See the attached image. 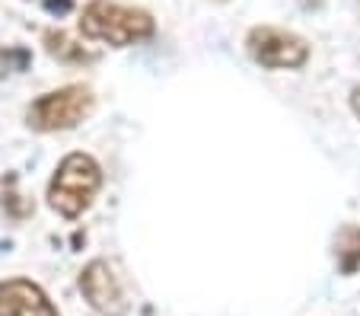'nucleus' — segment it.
Here are the masks:
<instances>
[{"label":"nucleus","instance_id":"10","mask_svg":"<svg viewBox=\"0 0 360 316\" xmlns=\"http://www.w3.org/2000/svg\"><path fill=\"white\" fill-rule=\"evenodd\" d=\"M29 61H32V55L26 49H20V45H0V77L20 74V70L29 68Z\"/></svg>","mask_w":360,"mask_h":316},{"label":"nucleus","instance_id":"2","mask_svg":"<svg viewBox=\"0 0 360 316\" xmlns=\"http://www.w3.org/2000/svg\"><path fill=\"white\" fill-rule=\"evenodd\" d=\"M102 189V166L93 153L74 151L55 166V176L48 182V208L61 217L74 220L93 205L96 192Z\"/></svg>","mask_w":360,"mask_h":316},{"label":"nucleus","instance_id":"3","mask_svg":"<svg viewBox=\"0 0 360 316\" xmlns=\"http://www.w3.org/2000/svg\"><path fill=\"white\" fill-rule=\"evenodd\" d=\"M96 109V96L86 83H68V87L48 89L26 106V128L39 134L70 131L80 122H86Z\"/></svg>","mask_w":360,"mask_h":316},{"label":"nucleus","instance_id":"5","mask_svg":"<svg viewBox=\"0 0 360 316\" xmlns=\"http://www.w3.org/2000/svg\"><path fill=\"white\" fill-rule=\"evenodd\" d=\"M80 294L86 297L89 307L102 316H124L128 313V301H124L122 284H118L112 265L102 259H93L80 272Z\"/></svg>","mask_w":360,"mask_h":316},{"label":"nucleus","instance_id":"9","mask_svg":"<svg viewBox=\"0 0 360 316\" xmlns=\"http://www.w3.org/2000/svg\"><path fill=\"white\" fill-rule=\"evenodd\" d=\"M0 208H4L7 217H13V220H22L35 211V205L26 198V195H16V176L13 172L0 179Z\"/></svg>","mask_w":360,"mask_h":316},{"label":"nucleus","instance_id":"8","mask_svg":"<svg viewBox=\"0 0 360 316\" xmlns=\"http://www.w3.org/2000/svg\"><path fill=\"white\" fill-rule=\"evenodd\" d=\"M335 259H338V268L345 275H354L360 268V227L357 224H347V227L338 230V236H335Z\"/></svg>","mask_w":360,"mask_h":316},{"label":"nucleus","instance_id":"11","mask_svg":"<svg viewBox=\"0 0 360 316\" xmlns=\"http://www.w3.org/2000/svg\"><path fill=\"white\" fill-rule=\"evenodd\" d=\"M351 109H354V115L360 118V87L351 89Z\"/></svg>","mask_w":360,"mask_h":316},{"label":"nucleus","instance_id":"1","mask_svg":"<svg viewBox=\"0 0 360 316\" xmlns=\"http://www.w3.org/2000/svg\"><path fill=\"white\" fill-rule=\"evenodd\" d=\"M80 32L112 49H128L157 35V20L143 7H124L115 0H89L80 13Z\"/></svg>","mask_w":360,"mask_h":316},{"label":"nucleus","instance_id":"6","mask_svg":"<svg viewBox=\"0 0 360 316\" xmlns=\"http://www.w3.org/2000/svg\"><path fill=\"white\" fill-rule=\"evenodd\" d=\"M0 316H61L48 294L29 278L0 282Z\"/></svg>","mask_w":360,"mask_h":316},{"label":"nucleus","instance_id":"4","mask_svg":"<svg viewBox=\"0 0 360 316\" xmlns=\"http://www.w3.org/2000/svg\"><path fill=\"white\" fill-rule=\"evenodd\" d=\"M245 51L268 70H300L309 61V42L281 26H252L245 35Z\"/></svg>","mask_w":360,"mask_h":316},{"label":"nucleus","instance_id":"7","mask_svg":"<svg viewBox=\"0 0 360 316\" xmlns=\"http://www.w3.org/2000/svg\"><path fill=\"white\" fill-rule=\"evenodd\" d=\"M41 45L51 58H58L61 64H89L96 61V51H86L77 39H70L64 29H45L41 32Z\"/></svg>","mask_w":360,"mask_h":316}]
</instances>
